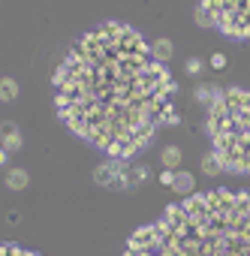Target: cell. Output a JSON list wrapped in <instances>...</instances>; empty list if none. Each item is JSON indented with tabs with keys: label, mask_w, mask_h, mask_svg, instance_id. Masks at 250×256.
<instances>
[{
	"label": "cell",
	"mask_w": 250,
	"mask_h": 256,
	"mask_svg": "<svg viewBox=\"0 0 250 256\" xmlns=\"http://www.w3.org/2000/svg\"><path fill=\"white\" fill-rule=\"evenodd\" d=\"M6 157H10V154H6L4 148H0V166H4V163H6Z\"/></svg>",
	"instance_id": "cell-20"
},
{
	"label": "cell",
	"mask_w": 250,
	"mask_h": 256,
	"mask_svg": "<svg viewBox=\"0 0 250 256\" xmlns=\"http://www.w3.org/2000/svg\"><path fill=\"white\" fill-rule=\"evenodd\" d=\"M60 120L112 160L139 154L172 108L175 82L151 42L124 22L88 30L54 70Z\"/></svg>",
	"instance_id": "cell-1"
},
{
	"label": "cell",
	"mask_w": 250,
	"mask_h": 256,
	"mask_svg": "<svg viewBox=\"0 0 250 256\" xmlns=\"http://www.w3.org/2000/svg\"><path fill=\"white\" fill-rule=\"evenodd\" d=\"M205 130L229 172H250V90L226 88V96L208 108Z\"/></svg>",
	"instance_id": "cell-3"
},
{
	"label": "cell",
	"mask_w": 250,
	"mask_h": 256,
	"mask_svg": "<svg viewBox=\"0 0 250 256\" xmlns=\"http://www.w3.org/2000/svg\"><path fill=\"white\" fill-rule=\"evenodd\" d=\"M181 160H184V151H181L178 145H166V148L160 151V163H163L166 169H175V172H178Z\"/></svg>",
	"instance_id": "cell-9"
},
{
	"label": "cell",
	"mask_w": 250,
	"mask_h": 256,
	"mask_svg": "<svg viewBox=\"0 0 250 256\" xmlns=\"http://www.w3.org/2000/svg\"><path fill=\"white\" fill-rule=\"evenodd\" d=\"M28 184H30V175L24 169H10L6 172V187L10 190H24Z\"/></svg>",
	"instance_id": "cell-12"
},
{
	"label": "cell",
	"mask_w": 250,
	"mask_h": 256,
	"mask_svg": "<svg viewBox=\"0 0 250 256\" xmlns=\"http://www.w3.org/2000/svg\"><path fill=\"white\" fill-rule=\"evenodd\" d=\"M193 187H196V178H193L187 169H178V172H175V184H172V190H175L178 196H193Z\"/></svg>",
	"instance_id": "cell-8"
},
{
	"label": "cell",
	"mask_w": 250,
	"mask_h": 256,
	"mask_svg": "<svg viewBox=\"0 0 250 256\" xmlns=\"http://www.w3.org/2000/svg\"><path fill=\"white\" fill-rule=\"evenodd\" d=\"M208 64H211V70H223V66H226V54H223V52H214Z\"/></svg>",
	"instance_id": "cell-16"
},
{
	"label": "cell",
	"mask_w": 250,
	"mask_h": 256,
	"mask_svg": "<svg viewBox=\"0 0 250 256\" xmlns=\"http://www.w3.org/2000/svg\"><path fill=\"white\" fill-rule=\"evenodd\" d=\"M160 184H163V187H172V184H175V169H163V172H160Z\"/></svg>",
	"instance_id": "cell-18"
},
{
	"label": "cell",
	"mask_w": 250,
	"mask_h": 256,
	"mask_svg": "<svg viewBox=\"0 0 250 256\" xmlns=\"http://www.w3.org/2000/svg\"><path fill=\"white\" fill-rule=\"evenodd\" d=\"M193 96H196V102H199V106L214 108V106L226 96V90H223L220 84H214V82H205V84H199V88L193 90Z\"/></svg>",
	"instance_id": "cell-6"
},
{
	"label": "cell",
	"mask_w": 250,
	"mask_h": 256,
	"mask_svg": "<svg viewBox=\"0 0 250 256\" xmlns=\"http://www.w3.org/2000/svg\"><path fill=\"white\" fill-rule=\"evenodd\" d=\"M163 124H169V126H178V124H181V118L175 114V108H169V112L163 114Z\"/></svg>",
	"instance_id": "cell-19"
},
{
	"label": "cell",
	"mask_w": 250,
	"mask_h": 256,
	"mask_svg": "<svg viewBox=\"0 0 250 256\" xmlns=\"http://www.w3.org/2000/svg\"><path fill=\"white\" fill-rule=\"evenodd\" d=\"M202 4L208 6L217 30L235 40L250 36V0H202Z\"/></svg>",
	"instance_id": "cell-4"
},
{
	"label": "cell",
	"mask_w": 250,
	"mask_h": 256,
	"mask_svg": "<svg viewBox=\"0 0 250 256\" xmlns=\"http://www.w3.org/2000/svg\"><path fill=\"white\" fill-rule=\"evenodd\" d=\"M196 24H199V28H214V18H211V12H208L205 4L196 6Z\"/></svg>",
	"instance_id": "cell-14"
},
{
	"label": "cell",
	"mask_w": 250,
	"mask_h": 256,
	"mask_svg": "<svg viewBox=\"0 0 250 256\" xmlns=\"http://www.w3.org/2000/svg\"><path fill=\"white\" fill-rule=\"evenodd\" d=\"M0 142H4V151L6 154L18 151L22 148V130H18V124H12V120L0 124Z\"/></svg>",
	"instance_id": "cell-7"
},
{
	"label": "cell",
	"mask_w": 250,
	"mask_h": 256,
	"mask_svg": "<svg viewBox=\"0 0 250 256\" xmlns=\"http://www.w3.org/2000/svg\"><path fill=\"white\" fill-rule=\"evenodd\" d=\"M184 66H187V72H190V76H199V72H202V66H205V64H202V60H199V58H190V60H187V64H184Z\"/></svg>",
	"instance_id": "cell-17"
},
{
	"label": "cell",
	"mask_w": 250,
	"mask_h": 256,
	"mask_svg": "<svg viewBox=\"0 0 250 256\" xmlns=\"http://www.w3.org/2000/svg\"><path fill=\"white\" fill-rule=\"evenodd\" d=\"M151 52H154V58H157L160 64L172 60V54H175V48H172V40H166V36H160L157 42H151Z\"/></svg>",
	"instance_id": "cell-11"
},
{
	"label": "cell",
	"mask_w": 250,
	"mask_h": 256,
	"mask_svg": "<svg viewBox=\"0 0 250 256\" xmlns=\"http://www.w3.org/2000/svg\"><path fill=\"white\" fill-rule=\"evenodd\" d=\"M130 169L133 166L127 160H108V163H100L94 169V181L100 187H108V190H133Z\"/></svg>",
	"instance_id": "cell-5"
},
{
	"label": "cell",
	"mask_w": 250,
	"mask_h": 256,
	"mask_svg": "<svg viewBox=\"0 0 250 256\" xmlns=\"http://www.w3.org/2000/svg\"><path fill=\"white\" fill-rule=\"evenodd\" d=\"M202 172L211 175V178H217V175L226 172V166H223V160H220L214 151H208V154H202Z\"/></svg>",
	"instance_id": "cell-10"
},
{
	"label": "cell",
	"mask_w": 250,
	"mask_h": 256,
	"mask_svg": "<svg viewBox=\"0 0 250 256\" xmlns=\"http://www.w3.org/2000/svg\"><path fill=\"white\" fill-rule=\"evenodd\" d=\"M16 96H18V82L10 78V76H4V78H0V100H4V102H12Z\"/></svg>",
	"instance_id": "cell-13"
},
{
	"label": "cell",
	"mask_w": 250,
	"mask_h": 256,
	"mask_svg": "<svg viewBox=\"0 0 250 256\" xmlns=\"http://www.w3.org/2000/svg\"><path fill=\"white\" fill-rule=\"evenodd\" d=\"M124 256H250V187L166 205L157 223L130 235Z\"/></svg>",
	"instance_id": "cell-2"
},
{
	"label": "cell",
	"mask_w": 250,
	"mask_h": 256,
	"mask_svg": "<svg viewBox=\"0 0 250 256\" xmlns=\"http://www.w3.org/2000/svg\"><path fill=\"white\" fill-rule=\"evenodd\" d=\"M0 256H40V253H30V250L16 247V244H0Z\"/></svg>",
	"instance_id": "cell-15"
}]
</instances>
